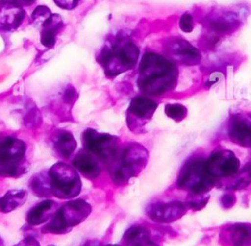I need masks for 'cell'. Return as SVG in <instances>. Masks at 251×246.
<instances>
[{
  "label": "cell",
  "mask_w": 251,
  "mask_h": 246,
  "mask_svg": "<svg viewBox=\"0 0 251 246\" xmlns=\"http://www.w3.org/2000/svg\"><path fill=\"white\" fill-rule=\"evenodd\" d=\"M177 75L175 63L157 53L147 52L139 65L137 84L145 95L157 96L173 89Z\"/></svg>",
  "instance_id": "obj_1"
},
{
  "label": "cell",
  "mask_w": 251,
  "mask_h": 246,
  "mask_svg": "<svg viewBox=\"0 0 251 246\" xmlns=\"http://www.w3.org/2000/svg\"><path fill=\"white\" fill-rule=\"evenodd\" d=\"M139 57V49L135 43L125 35H117L110 40L98 57L104 73L115 77L135 67Z\"/></svg>",
  "instance_id": "obj_2"
},
{
  "label": "cell",
  "mask_w": 251,
  "mask_h": 246,
  "mask_svg": "<svg viewBox=\"0 0 251 246\" xmlns=\"http://www.w3.org/2000/svg\"><path fill=\"white\" fill-rule=\"evenodd\" d=\"M147 157L146 149L139 144L125 147L112 163L110 173L113 180L118 184L127 182L144 168Z\"/></svg>",
  "instance_id": "obj_3"
},
{
  "label": "cell",
  "mask_w": 251,
  "mask_h": 246,
  "mask_svg": "<svg viewBox=\"0 0 251 246\" xmlns=\"http://www.w3.org/2000/svg\"><path fill=\"white\" fill-rule=\"evenodd\" d=\"M91 213V206L83 200H73L58 209L44 231L53 234H64L74 226L81 223Z\"/></svg>",
  "instance_id": "obj_4"
},
{
  "label": "cell",
  "mask_w": 251,
  "mask_h": 246,
  "mask_svg": "<svg viewBox=\"0 0 251 246\" xmlns=\"http://www.w3.org/2000/svg\"><path fill=\"white\" fill-rule=\"evenodd\" d=\"M51 193L60 199H72L81 190V181L77 171L63 163H56L48 171Z\"/></svg>",
  "instance_id": "obj_5"
},
{
  "label": "cell",
  "mask_w": 251,
  "mask_h": 246,
  "mask_svg": "<svg viewBox=\"0 0 251 246\" xmlns=\"http://www.w3.org/2000/svg\"><path fill=\"white\" fill-rule=\"evenodd\" d=\"M215 178L208 172L205 161L194 159L187 162L181 169L177 185L179 188L189 190L192 194H205L214 185Z\"/></svg>",
  "instance_id": "obj_6"
},
{
  "label": "cell",
  "mask_w": 251,
  "mask_h": 246,
  "mask_svg": "<svg viewBox=\"0 0 251 246\" xmlns=\"http://www.w3.org/2000/svg\"><path fill=\"white\" fill-rule=\"evenodd\" d=\"M81 138L86 151L99 160L113 162L119 155L118 139L113 135L87 128Z\"/></svg>",
  "instance_id": "obj_7"
},
{
  "label": "cell",
  "mask_w": 251,
  "mask_h": 246,
  "mask_svg": "<svg viewBox=\"0 0 251 246\" xmlns=\"http://www.w3.org/2000/svg\"><path fill=\"white\" fill-rule=\"evenodd\" d=\"M25 144L16 137H5L0 140V174L16 176L24 171L22 161L25 154Z\"/></svg>",
  "instance_id": "obj_8"
},
{
  "label": "cell",
  "mask_w": 251,
  "mask_h": 246,
  "mask_svg": "<svg viewBox=\"0 0 251 246\" xmlns=\"http://www.w3.org/2000/svg\"><path fill=\"white\" fill-rule=\"evenodd\" d=\"M205 167L214 178L229 177L236 174L239 169V160L231 151L221 150L213 153L205 161Z\"/></svg>",
  "instance_id": "obj_9"
},
{
  "label": "cell",
  "mask_w": 251,
  "mask_h": 246,
  "mask_svg": "<svg viewBox=\"0 0 251 246\" xmlns=\"http://www.w3.org/2000/svg\"><path fill=\"white\" fill-rule=\"evenodd\" d=\"M165 51L169 57L168 59L173 63L193 66L198 64L201 60L199 50L179 37L170 39L165 45Z\"/></svg>",
  "instance_id": "obj_10"
},
{
  "label": "cell",
  "mask_w": 251,
  "mask_h": 246,
  "mask_svg": "<svg viewBox=\"0 0 251 246\" xmlns=\"http://www.w3.org/2000/svg\"><path fill=\"white\" fill-rule=\"evenodd\" d=\"M157 103L146 96L134 97L127 110L128 126L132 124H144L149 121L157 109Z\"/></svg>",
  "instance_id": "obj_11"
},
{
  "label": "cell",
  "mask_w": 251,
  "mask_h": 246,
  "mask_svg": "<svg viewBox=\"0 0 251 246\" xmlns=\"http://www.w3.org/2000/svg\"><path fill=\"white\" fill-rule=\"evenodd\" d=\"M229 137L238 145L251 146V113L233 115L228 124Z\"/></svg>",
  "instance_id": "obj_12"
},
{
  "label": "cell",
  "mask_w": 251,
  "mask_h": 246,
  "mask_svg": "<svg viewBox=\"0 0 251 246\" xmlns=\"http://www.w3.org/2000/svg\"><path fill=\"white\" fill-rule=\"evenodd\" d=\"M185 213L184 205L178 201L158 203L148 207L147 215L158 222H170Z\"/></svg>",
  "instance_id": "obj_13"
},
{
  "label": "cell",
  "mask_w": 251,
  "mask_h": 246,
  "mask_svg": "<svg viewBox=\"0 0 251 246\" xmlns=\"http://www.w3.org/2000/svg\"><path fill=\"white\" fill-rule=\"evenodd\" d=\"M25 10L7 0H0V30H14L23 23Z\"/></svg>",
  "instance_id": "obj_14"
},
{
  "label": "cell",
  "mask_w": 251,
  "mask_h": 246,
  "mask_svg": "<svg viewBox=\"0 0 251 246\" xmlns=\"http://www.w3.org/2000/svg\"><path fill=\"white\" fill-rule=\"evenodd\" d=\"M59 206L55 201L44 200L33 206L26 214V221L30 225H39L51 220L58 211Z\"/></svg>",
  "instance_id": "obj_15"
},
{
  "label": "cell",
  "mask_w": 251,
  "mask_h": 246,
  "mask_svg": "<svg viewBox=\"0 0 251 246\" xmlns=\"http://www.w3.org/2000/svg\"><path fill=\"white\" fill-rule=\"evenodd\" d=\"M74 168L88 179L96 178L101 172L97 158L89 152H79L73 160Z\"/></svg>",
  "instance_id": "obj_16"
},
{
  "label": "cell",
  "mask_w": 251,
  "mask_h": 246,
  "mask_svg": "<svg viewBox=\"0 0 251 246\" xmlns=\"http://www.w3.org/2000/svg\"><path fill=\"white\" fill-rule=\"evenodd\" d=\"M63 27V20L59 14H52L42 25L40 31V42L47 48H53L57 35Z\"/></svg>",
  "instance_id": "obj_17"
},
{
  "label": "cell",
  "mask_w": 251,
  "mask_h": 246,
  "mask_svg": "<svg viewBox=\"0 0 251 246\" xmlns=\"http://www.w3.org/2000/svg\"><path fill=\"white\" fill-rule=\"evenodd\" d=\"M124 246H158L149 236L147 230L141 226H131L123 236Z\"/></svg>",
  "instance_id": "obj_18"
},
{
  "label": "cell",
  "mask_w": 251,
  "mask_h": 246,
  "mask_svg": "<svg viewBox=\"0 0 251 246\" xmlns=\"http://www.w3.org/2000/svg\"><path fill=\"white\" fill-rule=\"evenodd\" d=\"M227 241L232 246H251V225L233 224L226 232Z\"/></svg>",
  "instance_id": "obj_19"
},
{
  "label": "cell",
  "mask_w": 251,
  "mask_h": 246,
  "mask_svg": "<svg viewBox=\"0 0 251 246\" xmlns=\"http://www.w3.org/2000/svg\"><path fill=\"white\" fill-rule=\"evenodd\" d=\"M54 148L63 158H69L76 148V141L70 131L59 130L54 135Z\"/></svg>",
  "instance_id": "obj_20"
},
{
  "label": "cell",
  "mask_w": 251,
  "mask_h": 246,
  "mask_svg": "<svg viewBox=\"0 0 251 246\" xmlns=\"http://www.w3.org/2000/svg\"><path fill=\"white\" fill-rule=\"evenodd\" d=\"M27 199V192L23 189H13L0 198V210L3 213L12 212L22 207Z\"/></svg>",
  "instance_id": "obj_21"
},
{
  "label": "cell",
  "mask_w": 251,
  "mask_h": 246,
  "mask_svg": "<svg viewBox=\"0 0 251 246\" xmlns=\"http://www.w3.org/2000/svg\"><path fill=\"white\" fill-rule=\"evenodd\" d=\"M31 188L39 196L50 194L51 187H50V183H49L48 174L46 175V177L44 175L42 176L41 174L34 176L32 179V182H31Z\"/></svg>",
  "instance_id": "obj_22"
},
{
  "label": "cell",
  "mask_w": 251,
  "mask_h": 246,
  "mask_svg": "<svg viewBox=\"0 0 251 246\" xmlns=\"http://www.w3.org/2000/svg\"><path fill=\"white\" fill-rule=\"evenodd\" d=\"M165 113L169 118L173 119L174 121L180 122L186 117L187 110L181 104H167L165 107Z\"/></svg>",
  "instance_id": "obj_23"
},
{
  "label": "cell",
  "mask_w": 251,
  "mask_h": 246,
  "mask_svg": "<svg viewBox=\"0 0 251 246\" xmlns=\"http://www.w3.org/2000/svg\"><path fill=\"white\" fill-rule=\"evenodd\" d=\"M51 15H52L51 10L48 7H46L44 5H39L33 10L31 18L34 23H36V24L40 23L42 25Z\"/></svg>",
  "instance_id": "obj_24"
},
{
  "label": "cell",
  "mask_w": 251,
  "mask_h": 246,
  "mask_svg": "<svg viewBox=\"0 0 251 246\" xmlns=\"http://www.w3.org/2000/svg\"><path fill=\"white\" fill-rule=\"evenodd\" d=\"M179 27L183 32H191L194 27L193 18L190 13H184L179 20Z\"/></svg>",
  "instance_id": "obj_25"
},
{
  "label": "cell",
  "mask_w": 251,
  "mask_h": 246,
  "mask_svg": "<svg viewBox=\"0 0 251 246\" xmlns=\"http://www.w3.org/2000/svg\"><path fill=\"white\" fill-rule=\"evenodd\" d=\"M251 182V166L246 167L237 176L234 186H245Z\"/></svg>",
  "instance_id": "obj_26"
},
{
  "label": "cell",
  "mask_w": 251,
  "mask_h": 246,
  "mask_svg": "<svg viewBox=\"0 0 251 246\" xmlns=\"http://www.w3.org/2000/svg\"><path fill=\"white\" fill-rule=\"evenodd\" d=\"M54 3L64 10H73L75 8L79 0H53Z\"/></svg>",
  "instance_id": "obj_27"
},
{
  "label": "cell",
  "mask_w": 251,
  "mask_h": 246,
  "mask_svg": "<svg viewBox=\"0 0 251 246\" xmlns=\"http://www.w3.org/2000/svg\"><path fill=\"white\" fill-rule=\"evenodd\" d=\"M14 246H40V244L35 238L28 236L23 239L22 241H20L19 243L15 244Z\"/></svg>",
  "instance_id": "obj_28"
},
{
  "label": "cell",
  "mask_w": 251,
  "mask_h": 246,
  "mask_svg": "<svg viewBox=\"0 0 251 246\" xmlns=\"http://www.w3.org/2000/svg\"><path fill=\"white\" fill-rule=\"evenodd\" d=\"M7 1H9L17 6H20L22 8L25 7V6H30L35 2V0H7Z\"/></svg>",
  "instance_id": "obj_29"
},
{
  "label": "cell",
  "mask_w": 251,
  "mask_h": 246,
  "mask_svg": "<svg viewBox=\"0 0 251 246\" xmlns=\"http://www.w3.org/2000/svg\"><path fill=\"white\" fill-rule=\"evenodd\" d=\"M222 203L225 205V207L228 208L234 203V197L230 194H226L222 198Z\"/></svg>",
  "instance_id": "obj_30"
},
{
  "label": "cell",
  "mask_w": 251,
  "mask_h": 246,
  "mask_svg": "<svg viewBox=\"0 0 251 246\" xmlns=\"http://www.w3.org/2000/svg\"><path fill=\"white\" fill-rule=\"evenodd\" d=\"M0 246H5V243L1 237H0Z\"/></svg>",
  "instance_id": "obj_31"
},
{
  "label": "cell",
  "mask_w": 251,
  "mask_h": 246,
  "mask_svg": "<svg viewBox=\"0 0 251 246\" xmlns=\"http://www.w3.org/2000/svg\"><path fill=\"white\" fill-rule=\"evenodd\" d=\"M105 246H119V245H113V244H109V245H105Z\"/></svg>",
  "instance_id": "obj_32"
},
{
  "label": "cell",
  "mask_w": 251,
  "mask_h": 246,
  "mask_svg": "<svg viewBox=\"0 0 251 246\" xmlns=\"http://www.w3.org/2000/svg\"><path fill=\"white\" fill-rule=\"evenodd\" d=\"M48 246H55V245H48Z\"/></svg>",
  "instance_id": "obj_33"
}]
</instances>
